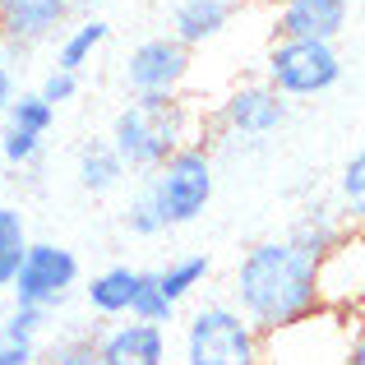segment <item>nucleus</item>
Returning <instances> with one entry per match:
<instances>
[{
  "label": "nucleus",
  "instance_id": "5",
  "mask_svg": "<svg viewBox=\"0 0 365 365\" xmlns=\"http://www.w3.org/2000/svg\"><path fill=\"white\" fill-rule=\"evenodd\" d=\"M342 79V56L333 42H277L268 51V88L277 98H314Z\"/></svg>",
  "mask_w": 365,
  "mask_h": 365
},
{
  "label": "nucleus",
  "instance_id": "3",
  "mask_svg": "<svg viewBox=\"0 0 365 365\" xmlns=\"http://www.w3.org/2000/svg\"><path fill=\"white\" fill-rule=\"evenodd\" d=\"M148 190H153V204H158L162 222L185 227V222H195L208 208V199H213V162H208V153L195 148V143H190V148H176L158 167V176L148 180Z\"/></svg>",
  "mask_w": 365,
  "mask_h": 365
},
{
  "label": "nucleus",
  "instance_id": "24",
  "mask_svg": "<svg viewBox=\"0 0 365 365\" xmlns=\"http://www.w3.org/2000/svg\"><path fill=\"white\" fill-rule=\"evenodd\" d=\"M342 199H347L351 208H361V199H365V153H351V162L342 167Z\"/></svg>",
  "mask_w": 365,
  "mask_h": 365
},
{
  "label": "nucleus",
  "instance_id": "28",
  "mask_svg": "<svg viewBox=\"0 0 365 365\" xmlns=\"http://www.w3.org/2000/svg\"><path fill=\"white\" fill-rule=\"evenodd\" d=\"M342 365H365V342H361V333L351 338V347H347V356H342Z\"/></svg>",
  "mask_w": 365,
  "mask_h": 365
},
{
  "label": "nucleus",
  "instance_id": "10",
  "mask_svg": "<svg viewBox=\"0 0 365 365\" xmlns=\"http://www.w3.org/2000/svg\"><path fill=\"white\" fill-rule=\"evenodd\" d=\"M222 120L236 134H273L287 120V98H277L268 83H250L222 102Z\"/></svg>",
  "mask_w": 365,
  "mask_h": 365
},
{
  "label": "nucleus",
  "instance_id": "23",
  "mask_svg": "<svg viewBox=\"0 0 365 365\" xmlns=\"http://www.w3.org/2000/svg\"><path fill=\"white\" fill-rule=\"evenodd\" d=\"M74 93H79V79H74V74H65V70H51L37 98H42L46 107H61V102H70V98H74Z\"/></svg>",
  "mask_w": 365,
  "mask_h": 365
},
{
  "label": "nucleus",
  "instance_id": "26",
  "mask_svg": "<svg viewBox=\"0 0 365 365\" xmlns=\"http://www.w3.org/2000/svg\"><path fill=\"white\" fill-rule=\"evenodd\" d=\"M51 365H102V361H98V347H93V342H70V347L56 351Z\"/></svg>",
  "mask_w": 365,
  "mask_h": 365
},
{
  "label": "nucleus",
  "instance_id": "18",
  "mask_svg": "<svg viewBox=\"0 0 365 365\" xmlns=\"http://www.w3.org/2000/svg\"><path fill=\"white\" fill-rule=\"evenodd\" d=\"M204 277H208V255H190V259H180V264L162 268V273H158V292L176 305V301H185Z\"/></svg>",
  "mask_w": 365,
  "mask_h": 365
},
{
  "label": "nucleus",
  "instance_id": "8",
  "mask_svg": "<svg viewBox=\"0 0 365 365\" xmlns=\"http://www.w3.org/2000/svg\"><path fill=\"white\" fill-rule=\"evenodd\" d=\"M347 0H287L277 9V42H333L347 28Z\"/></svg>",
  "mask_w": 365,
  "mask_h": 365
},
{
  "label": "nucleus",
  "instance_id": "27",
  "mask_svg": "<svg viewBox=\"0 0 365 365\" xmlns=\"http://www.w3.org/2000/svg\"><path fill=\"white\" fill-rule=\"evenodd\" d=\"M9 102H14V79H9V70H0V116H5Z\"/></svg>",
  "mask_w": 365,
  "mask_h": 365
},
{
  "label": "nucleus",
  "instance_id": "2",
  "mask_svg": "<svg viewBox=\"0 0 365 365\" xmlns=\"http://www.w3.org/2000/svg\"><path fill=\"white\" fill-rule=\"evenodd\" d=\"M185 107L176 98H134L111 125V148L125 167L158 171L176 148H185Z\"/></svg>",
  "mask_w": 365,
  "mask_h": 365
},
{
  "label": "nucleus",
  "instance_id": "29",
  "mask_svg": "<svg viewBox=\"0 0 365 365\" xmlns=\"http://www.w3.org/2000/svg\"><path fill=\"white\" fill-rule=\"evenodd\" d=\"M268 5H287V0H268Z\"/></svg>",
  "mask_w": 365,
  "mask_h": 365
},
{
  "label": "nucleus",
  "instance_id": "20",
  "mask_svg": "<svg viewBox=\"0 0 365 365\" xmlns=\"http://www.w3.org/2000/svg\"><path fill=\"white\" fill-rule=\"evenodd\" d=\"M125 227H130L134 236H158V232H167V222H162V213H158V204H153V190L148 185L134 195L130 213H125Z\"/></svg>",
  "mask_w": 365,
  "mask_h": 365
},
{
  "label": "nucleus",
  "instance_id": "1",
  "mask_svg": "<svg viewBox=\"0 0 365 365\" xmlns=\"http://www.w3.org/2000/svg\"><path fill=\"white\" fill-rule=\"evenodd\" d=\"M236 301L241 319L255 333H273L287 324L319 310L314 296V264L292 241H264L255 245L236 268Z\"/></svg>",
  "mask_w": 365,
  "mask_h": 365
},
{
  "label": "nucleus",
  "instance_id": "22",
  "mask_svg": "<svg viewBox=\"0 0 365 365\" xmlns=\"http://www.w3.org/2000/svg\"><path fill=\"white\" fill-rule=\"evenodd\" d=\"M37 148H42V139L37 134H24V130H5V139H0V153H5L9 162H33L37 158Z\"/></svg>",
  "mask_w": 365,
  "mask_h": 365
},
{
  "label": "nucleus",
  "instance_id": "11",
  "mask_svg": "<svg viewBox=\"0 0 365 365\" xmlns=\"http://www.w3.org/2000/svg\"><path fill=\"white\" fill-rule=\"evenodd\" d=\"M70 0H0V33L14 42H37L65 19Z\"/></svg>",
  "mask_w": 365,
  "mask_h": 365
},
{
  "label": "nucleus",
  "instance_id": "12",
  "mask_svg": "<svg viewBox=\"0 0 365 365\" xmlns=\"http://www.w3.org/2000/svg\"><path fill=\"white\" fill-rule=\"evenodd\" d=\"M227 19H232V5H227V0H180L176 14H171V28H176L171 37L190 51V46H199V42H213L227 28Z\"/></svg>",
  "mask_w": 365,
  "mask_h": 365
},
{
  "label": "nucleus",
  "instance_id": "13",
  "mask_svg": "<svg viewBox=\"0 0 365 365\" xmlns=\"http://www.w3.org/2000/svg\"><path fill=\"white\" fill-rule=\"evenodd\" d=\"M134 287H139V268H107V273H98L88 282V305L98 314H125L130 310V296H134Z\"/></svg>",
  "mask_w": 365,
  "mask_h": 365
},
{
  "label": "nucleus",
  "instance_id": "19",
  "mask_svg": "<svg viewBox=\"0 0 365 365\" xmlns=\"http://www.w3.org/2000/svg\"><path fill=\"white\" fill-rule=\"evenodd\" d=\"M5 116H9L5 130H24V134H37V139H42V134L51 130V120H56V107H46L37 93H24V98H14L5 107Z\"/></svg>",
  "mask_w": 365,
  "mask_h": 365
},
{
  "label": "nucleus",
  "instance_id": "7",
  "mask_svg": "<svg viewBox=\"0 0 365 365\" xmlns=\"http://www.w3.org/2000/svg\"><path fill=\"white\" fill-rule=\"evenodd\" d=\"M185 74H190V51L176 37H148L125 61V83L134 98H176Z\"/></svg>",
  "mask_w": 365,
  "mask_h": 365
},
{
  "label": "nucleus",
  "instance_id": "6",
  "mask_svg": "<svg viewBox=\"0 0 365 365\" xmlns=\"http://www.w3.org/2000/svg\"><path fill=\"white\" fill-rule=\"evenodd\" d=\"M79 282V259L70 255L65 245H51V241H28L24 250V264H19L14 282V305H37V310H51L56 301H65V292Z\"/></svg>",
  "mask_w": 365,
  "mask_h": 365
},
{
  "label": "nucleus",
  "instance_id": "17",
  "mask_svg": "<svg viewBox=\"0 0 365 365\" xmlns=\"http://www.w3.org/2000/svg\"><path fill=\"white\" fill-rule=\"evenodd\" d=\"M125 314H134L139 324H158V329H167V324H171L176 305L158 292V273H139V287H134L130 310H125Z\"/></svg>",
  "mask_w": 365,
  "mask_h": 365
},
{
  "label": "nucleus",
  "instance_id": "16",
  "mask_svg": "<svg viewBox=\"0 0 365 365\" xmlns=\"http://www.w3.org/2000/svg\"><path fill=\"white\" fill-rule=\"evenodd\" d=\"M24 250H28L24 217H19L14 208H0V292L14 282L19 264H24Z\"/></svg>",
  "mask_w": 365,
  "mask_h": 365
},
{
  "label": "nucleus",
  "instance_id": "21",
  "mask_svg": "<svg viewBox=\"0 0 365 365\" xmlns=\"http://www.w3.org/2000/svg\"><path fill=\"white\" fill-rule=\"evenodd\" d=\"M37 361V338L0 324V365H33Z\"/></svg>",
  "mask_w": 365,
  "mask_h": 365
},
{
  "label": "nucleus",
  "instance_id": "15",
  "mask_svg": "<svg viewBox=\"0 0 365 365\" xmlns=\"http://www.w3.org/2000/svg\"><path fill=\"white\" fill-rule=\"evenodd\" d=\"M107 33H111V28L102 24V19H93V24L74 28V33L61 42V51H56V70H65V74H79V65H88V56L98 51L102 42H107Z\"/></svg>",
  "mask_w": 365,
  "mask_h": 365
},
{
  "label": "nucleus",
  "instance_id": "9",
  "mask_svg": "<svg viewBox=\"0 0 365 365\" xmlns=\"http://www.w3.org/2000/svg\"><path fill=\"white\" fill-rule=\"evenodd\" d=\"M102 365H167V329L158 324H120L98 342Z\"/></svg>",
  "mask_w": 365,
  "mask_h": 365
},
{
  "label": "nucleus",
  "instance_id": "4",
  "mask_svg": "<svg viewBox=\"0 0 365 365\" xmlns=\"http://www.w3.org/2000/svg\"><path fill=\"white\" fill-rule=\"evenodd\" d=\"M185 365H259V333L232 305H204L185 329Z\"/></svg>",
  "mask_w": 365,
  "mask_h": 365
},
{
  "label": "nucleus",
  "instance_id": "25",
  "mask_svg": "<svg viewBox=\"0 0 365 365\" xmlns=\"http://www.w3.org/2000/svg\"><path fill=\"white\" fill-rule=\"evenodd\" d=\"M9 329H19V333H28V338H37V329L46 324V310H37V305H14V314H9Z\"/></svg>",
  "mask_w": 365,
  "mask_h": 365
},
{
  "label": "nucleus",
  "instance_id": "14",
  "mask_svg": "<svg viewBox=\"0 0 365 365\" xmlns=\"http://www.w3.org/2000/svg\"><path fill=\"white\" fill-rule=\"evenodd\" d=\"M125 176V162L116 158V148L111 143H88V148L79 153V185L93 190V195H107V190H116Z\"/></svg>",
  "mask_w": 365,
  "mask_h": 365
}]
</instances>
